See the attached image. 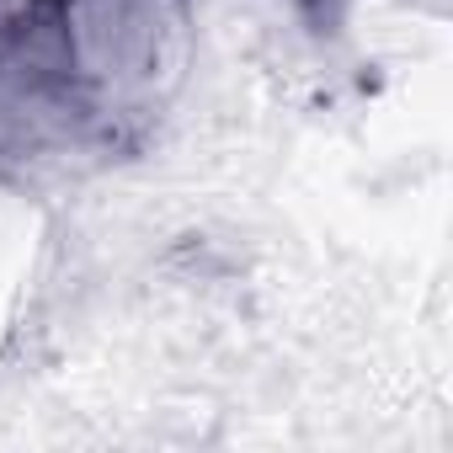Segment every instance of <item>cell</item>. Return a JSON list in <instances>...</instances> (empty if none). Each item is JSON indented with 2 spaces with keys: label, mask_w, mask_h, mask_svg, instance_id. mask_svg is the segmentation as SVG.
<instances>
[{
  "label": "cell",
  "mask_w": 453,
  "mask_h": 453,
  "mask_svg": "<svg viewBox=\"0 0 453 453\" xmlns=\"http://www.w3.org/2000/svg\"><path fill=\"white\" fill-rule=\"evenodd\" d=\"M70 0H0V65L27 49L43 17H59Z\"/></svg>",
  "instance_id": "6da1fadb"
},
{
  "label": "cell",
  "mask_w": 453,
  "mask_h": 453,
  "mask_svg": "<svg viewBox=\"0 0 453 453\" xmlns=\"http://www.w3.org/2000/svg\"><path fill=\"white\" fill-rule=\"evenodd\" d=\"M299 6H304V17H310L315 27H326V17L336 12V0H299Z\"/></svg>",
  "instance_id": "7a4b0ae2"
}]
</instances>
